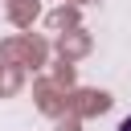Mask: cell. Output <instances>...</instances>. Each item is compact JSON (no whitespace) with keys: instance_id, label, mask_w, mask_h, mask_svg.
Wrapping results in <instances>:
<instances>
[{"instance_id":"cell-1","label":"cell","mask_w":131,"mask_h":131,"mask_svg":"<svg viewBox=\"0 0 131 131\" xmlns=\"http://www.w3.org/2000/svg\"><path fill=\"white\" fill-rule=\"evenodd\" d=\"M119 131H131V115H127V119H123V123H119Z\"/></svg>"}]
</instances>
